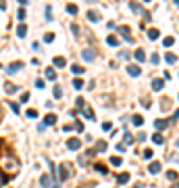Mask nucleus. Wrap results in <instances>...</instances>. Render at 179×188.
I'll list each match as a JSON object with an SVG mask.
<instances>
[{"instance_id": "f257e3e1", "label": "nucleus", "mask_w": 179, "mask_h": 188, "mask_svg": "<svg viewBox=\"0 0 179 188\" xmlns=\"http://www.w3.org/2000/svg\"><path fill=\"white\" fill-rule=\"evenodd\" d=\"M19 69H23V63H21V61H15V63H11V65H9L4 71H6L9 75H13V73H17Z\"/></svg>"}, {"instance_id": "f03ea898", "label": "nucleus", "mask_w": 179, "mask_h": 188, "mask_svg": "<svg viewBox=\"0 0 179 188\" xmlns=\"http://www.w3.org/2000/svg\"><path fill=\"white\" fill-rule=\"evenodd\" d=\"M67 149H69V151H79V149H81V140H79V138H69V140H67Z\"/></svg>"}, {"instance_id": "7ed1b4c3", "label": "nucleus", "mask_w": 179, "mask_h": 188, "mask_svg": "<svg viewBox=\"0 0 179 188\" xmlns=\"http://www.w3.org/2000/svg\"><path fill=\"white\" fill-rule=\"evenodd\" d=\"M81 59H84V61H88V63H92V61L96 59L94 50H84V52H81Z\"/></svg>"}, {"instance_id": "20e7f679", "label": "nucleus", "mask_w": 179, "mask_h": 188, "mask_svg": "<svg viewBox=\"0 0 179 188\" xmlns=\"http://www.w3.org/2000/svg\"><path fill=\"white\" fill-rule=\"evenodd\" d=\"M127 73H129L131 77H138V75L142 73V69H140L138 65H129V67H127Z\"/></svg>"}, {"instance_id": "39448f33", "label": "nucleus", "mask_w": 179, "mask_h": 188, "mask_svg": "<svg viewBox=\"0 0 179 188\" xmlns=\"http://www.w3.org/2000/svg\"><path fill=\"white\" fill-rule=\"evenodd\" d=\"M81 115H84L85 119H90V121H92V119H94V111H92V109H88V107H81Z\"/></svg>"}, {"instance_id": "423d86ee", "label": "nucleus", "mask_w": 179, "mask_h": 188, "mask_svg": "<svg viewBox=\"0 0 179 188\" xmlns=\"http://www.w3.org/2000/svg\"><path fill=\"white\" fill-rule=\"evenodd\" d=\"M148 171H150V174H158V171H160V161H152L150 167H148Z\"/></svg>"}, {"instance_id": "0eeeda50", "label": "nucleus", "mask_w": 179, "mask_h": 188, "mask_svg": "<svg viewBox=\"0 0 179 188\" xmlns=\"http://www.w3.org/2000/svg\"><path fill=\"white\" fill-rule=\"evenodd\" d=\"M17 90H19L17 84H4V92L6 94H13V92H17Z\"/></svg>"}, {"instance_id": "6e6552de", "label": "nucleus", "mask_w": 179, "mask_h": 188, "mask_svg": "<svg viewBox=\"0 0 179 188\" xmlns=\"http://www.w3.org/2000/svg\"><path fill=\"white\" fill-rule=\"evenodd\" d=\"M25 34H27V25L19 23V27H17V36H19V38H25Z\"/></svg>"}, {"instance_id": "1a4fd4ad", "label": "nucleus", "mask_w": 179, "mask_h": 188, "mask_svg": "<svg viewBox=\"0 0 179 188\" xmlns=\"http://www.w3.org/2000/svg\"><path fill=\"white\" fill-rule=\"evenodd\" d=\"M88 19H90L92 23H96V21H100V15L96 11H88Z\"/></svg>"}, {"instance_id": "9d476101", "label": "nucleus", "mask_w": 179, "mask_h": 188, "mask_svg": "<svg viewBox=\"0 0 179 188\" xmlns=\"http://www.w3.org/2000/svg\"><path fill=\"white\" fill-rule=\"evenodd\" d=\"M54 123H56V115H52V113H50V115H46V119H44V126H54Z\"/></svg>"}, {"instance_id": "9b49d317", "label": "nucleus", "mask_w": 179, "mask_h": 188, "mask_svg": "<svg viewBox=\"0 0 179 188\" xmlns=\"http://www.w3.org/2000/svg\"><path fill=\"white\" fill-rule=\"evenodd\" d=\"M133 57H135V61H138V63H144V61H146V55H144V50H138V52H133Z\"/></svg>"}, {"instance_id": "f8f14e48", "label": "nucleus", "mask_w": 179, "mask_h": 188, "mask_svg": "<svg viewBox=\"0 0 179 188\" xmlns=\"http://www.w3.org/2000/svg\"><path fill=\"white\" fill-rule=\"evenodd\" d=\"M67 178H69V167L60 165V180H67Z\"/></svg>"}, {"instance_id": "ddd939ff", "label": "nucleus", "mask_w": 179, "mask_h": 188, "mask_svg": "<svg viewBox=\"0 0 179 188\" xmlns=\"http://www.w3.org/2000/svg\"><path fill=\"white\" fill-rule=\"evenodd\" d=\"M154 126H156L158 130H163V128H167V126H169V121H167V119H156Z\"/></svg>"}, {"instance_id": "4468645a", "label": "nucleus", "mask_w": 179, "mask_h": 188, "mask_svg": "<svg viewBox=\"0 0 179 188\" xmlns=\"http://www.w3.org/2000/svg\"><path fill=\"white\" fill-rule=\"evenodd\" d=\"M104 151H106V142H98V144H96L94 155H96V153H104Z\"/></svg>"}, {"instance_id": "2eb2a0df", "label": "nucleus", "mask_w": 179, "mask_h": 188, "mask_svg": "<svg viewBox=\"0 0 179 188\" xmlns=\"http://www.w3.org/2000/svg\"><path fill=\"white\" fill-rule=\"evenodd\" d=\"M106 44H108V46H119V40H117L115 36H108V38H106Z\"/></svg>"}, {"instance_id": "dca6fc26", "label": "nucleus", "mask_w": 179, "mask_h": 188, "mask_svg": "<svg viewBox=\"0 0 179 188\" xmlns=\"http://www.w3.org/2000/svg\"><path fill=\"white\" fill-rule=\"evenodd\" d=\"M148 38H150V40H158V38H160V32H158V29H150V32H148Z\"/></svg>"}, {"instance_id": "f3484780", "label": "nucleus", "mask_w": 179, "mask_h": 188, "mask_svg": "<svg viewBox=\"0 0 179 188\" xmlns=\"http://www.w3.org/2000/svg\"><path fill=\"white\" fill-rule=\"evenodd\" d=\"M152 88H154V90H163V88H165V82H163V80H154V82H152Z\"/></svg>"}, {"instance_id": "a211bd4d", "label": "nucleus", "mask_w": 179, "mask_h": 188, "mask_svg": "<svg viewBox=\"0 0 179 188\" xmlns=\"http://www.w3.org/2000/svg\"><path fill=\"white\" fill-rule=\"evenodd\" d=\"M165 59H167V63H169V65L177 63V57H175V55H171V52H167V55H165Z\"/></svg>"}, {"instance_id": "6ab92c4d", "label": "nucleus", "mask_w": 179, "mask_h": 188, "mask_svg": "<svg viewBox=\"0 0 179 188\" xmlns=\"http://www.w3.org/2000/svg\"><path fill=\"white\" fill-rule=\"evenodd\" d=\"M54 65H56V67H65V65H67V61L63 59V57H56V59H54Z\"/></svg>"}, {"instance_id": "aec40b11", "label": "nucleus", "mask_w": 179, "mask_h": 188, "mask_svg": "<svg viewBox=\"0 0 179 188\" xmlns=\"http://www.w3.org/2000/svg\"><path fill=\"white\" fill-rule=\"evenodd\" d=\"M131 123H133V126H142V123H144V117H142V115H135V117L131 119Z\"/></svg>"}, {"instance_id": "412c9836", "label": "nucleus", "mask_w": 179, "mask_h": 188, "mask_svg": "<svg viewBox=\"0 0 179 188\" xmlns=\"http://www.w3.org/2000/svg\"><path fill=\"white\" fill-rule=\"evenodd\" d=\"M129 182V174H119V184H127Z\"/></svg>"}, {"instance_id": "4be33fe9", "label": "nucleus", "mask_w": 179, "mask_h": 188, "mask_svg": "<svg viewBox=\"0 0 179 188\" xmlns=\"http://www.w3.org/2000/svg\"><path fill=\"white\" fill-rule=\"evenodd\" d=\"M40 184H42L44 188H48V186H50V178H48V176H42V178H40Z\"/></svg>"}, {"instance_id": "5701e85b", "label": "nucleus", "mask_w": 179, "mask_h": 188, "mask_svg": "<svg viewBox=\"0 0 179 188\" xmlns=\"http://www.w3.org/2000/svg\"><path fill=\"white\" fill-rule=\"evenodd\" d=\"M152 142H154V144H163V142H165V138H163L160 134H154V136H152Z\"/></svg>"}, {"instance_id": "b1692460", "label": "nucleus", "mask_w": 179, "mask_h": 188, "mask_svg": "<svg viewBox=\"0 0 179 188\" xmlns=\"http://www.w3.org/2000/svg\"><path fill=\"white\" fill-rule=\"evenodd\" d=\"M71 71L75 73V75H81V73H84V67H79V65H73Z\"/></svg>"}, {"instance_id": "393cba45", "label": "nucleus", "mask_w": 179, "mask_h": 188, "mask_svg": "<svg viewBox=\"0 0 179 188\" xmlns=\"http://www.w3.org/2000/svg\"><path fill=\"white\" fill-rule=\"evenodd\" d=\"M73 88H75V90H81V88H84V82H81V80H73Z\"/></svg>"}, {"instance_id": "a878e982", "label": "nucleus", "mask_w": 179, "mask_h": 188, "mask_svg": "<svg viewBox=\"0 0 179 188\" xmlns=\"http://www.w3.org/2000/svg\"><path fill=\"white\" fill-rule=\"evenodd\" d=\"M46 77H48V80H52V82H54V80H56V73H54L52 69H46Z\"/></svg>"}, {"instance_id": "bb28decb", "label": "nucleus", "mask_w": 179, "mask_h": 188, "mask_svg": "<svg viewBox=\"0 0 179 188\" xmlns=\"http://www.w3.org/2000/svg\"><path fill=\"white\" fill-rule=\"evenodd\" d=\"M163 44H165V46H173V44H175V38H165Z\"/></svg>"}, {"instance_id": "cd10ccee", "label": "nucleus", "mask_w": 179, "mask_h": 188, "mask_svg": "<svg viewBox=\"0 0 179 188\" xmlns=\"http://www.w3.org/2000/svg\"><path fill=\"white\" fill-rule=\"evenodd\" d=\"M110 163L115 165V167H119V165L123 163V161H121V157H113V159H110Z\"/></svg>"}, {"instance_id": "c85d7f7f", "label": "nucleus", "mask_w": 179, "mask_h": 188, "mask_svg": "<svg viewBox=\"0 0 179 188\" xmlns=\"http://www.w3.org/2000/svg\"><path fill=\"white\" fill-rule=\"evenodd\" d=\"M67 13H69V15H75V13H77V6H75V4H69V6H67Z\"/></svg>"}, {"instance_id": "c756f323", "label": "nucleus", "mask_w": 179, "mask_h": 188, "mask_svg": "<svg viewBox=\"0 0 179 188\" xmlns=\"http://www.w3.org/2000/svg\"><path fill=\"white\" fill-rule=\"evenodd\" d=\"M25 115H27V117H31V119H34V117H38V111H36V109H29V111H27Z\"/></svg>"}, {"instance_id": "7c9ffc66", "label": "nucleus", "mask_w": 179, "mask_h": 188, "mask_svg": "<svg viewBox=\"0 0 179 188\" xmlns=\"http://www.w3.org/2000/svg\"><path fill=\"white\" fill-rule=\"evenodd\" d=\"M144 159H152V155H154V153H152V151H150V149H146V151H144Z\"/></svg>"}, {"instance_id": "2f4dec72", "label": "nucleus", "mask_w": 179, "mask_h": 188, "mask_svg": "<svg viewBox=\"0 0 179 188\" xmlns=\"http://www.w3.org/2000/svg\"><path fill=\"white\" fill-rule=\"evenodd\" d=\"M96 169H98V174H106V171H108L104 165H96Z\"/></svg>"}, {"instance_id": "473e14b6", "label": "nucleus", "mask_w": 179, "mask_h": 188, "mask_svg": "<svg viewBox=\"0 0 179 188\" xmlns=\"http://www.w3.org/2000/svg\"><path fill=\"white\" fill-rule=\"evenodd\" d=\"M52 9H50V6H46V21H52Z\"/></svg>"}, {"instance_id": "72a5a7b5", "label": "nucleus", "mask_w": 179, "mask_h": 188, "mask_svg": "<svg viewBox=\"0 0 179 188\" xmlns=\"http://www.w3.org/2000/svg\"><path fill=\"white\" fill-rule=\"evenodd\" d=\"M19 21H21V23L25 21V9H19Z\"/></svg>"}, {"instance_id": "f704fd0d", "label": "nucleus", "mask_w": 179, "mask_h": 188, "mask_svg": "<svg viewBox=\"0 0 179 188\" xmlns=\"http://www.w3.org/2000/svg\"><path fill=\"white\" fill-rule=\"evenodd\" d=\"M54 96H56V98H60V96H63V90H60L59 86H54Z\"/></svg>"}, {"instance_id": "c9c22d12", "label": "nucleus", "mask_w": 179, "mask_h": 188, "mask_svg": "<svg viewBox=\"0 0 179 188\" xmlns=\"http://www.w3.org/2000/svg\"><path fill=\"white\" fill-rule=\"evenodd\" d=\"M150 61H152V65H158V61H160V57H158V55H152V57H150Z\"/></svg>"}, {"instance_id": "e433bc0d", "label": "nucleus", "mask_w": 179, "mask_h": 188, "mask_svg": "<svg viewBox=\"0 0 179 188\" xmlns=\"http://www.w3.org/2000/svg\"><path fill=\"white\" fill-rule=\"evenodd\" d=\"M54 40V34H46L44 36V42H52Z\"/></svg>"}, {"instance_id": "4c0bfd02", "label": "nucleus", "mask_w": 179, "mask_h": 188, "mask_svg": "<svg viewBox=\"0 0 179 188\" xmlns=\"http://www.w3.org/2000/svg\"><path fill=\"white\" fill-rule=\"evenodd\" d=\"M36 86H38V90H42V88H44V80H38Z\"/></svg>"}, {"instance_id": "58836bf2", "label": "nucleus", "mask_w": 179, "mask_h": 188, "mask_svg": "<svg viewBox=\"0 0 179 188\" xmlns=\"http://www.w3.org/2000/svg\"><path fill=\"white\" fill-rule=\"evenodd\" d=\"M11 109L15 111V113H19V105H17V103H11Z\"/></svg>"}, {"instance_id": "ea45409f", "label": "nucleus", "mask_w": 179, "mask_h": 188, "mask_svg": "<svg viewBox=\"0 0 179 188\" xmlns=\"http://www.w3.org/2000/svg\"><path fill=\"white\" fill-rule=\"evenodd\" d=\"M110 128H113V126H110L108 121H106V123H102V130H104V132H108V130H110Z\"/></svg>"}, {"instance_id": "a19ab883", "label": "nucleus", "mask_w": 179, "mask_h": 188, "mask_svg": "<svg viewBox=\"0 0 179 188\" xmlns=\"http://www.w3.org/2000/svg\"><path fill=\"white\" fill-rule=\"evenodd\" d=\"M4 182H6V176H4V174H2V171H0V186H2V184H4Z\"/></svg>"}, {"instance_id": "79ce46f5", "label": "nucleus", "mask_w": 179, "mask_h": 188, "mask_svg": "<svg viewBox=\"0 0 179 188\" xmlns=\"http://www.w3.org/2000/svg\"><path fill=\"white\" fill-rule=\"evenodd\" d=\"M71 32H73V34H79V27H77V25L73 23V25H71Z\"/></svg>"}, {"instance_id": "37998d69", "label": "nucleus", "mask_w": 179, "mask_h": 188, "mask_svg": "<svg viewBox=\"0 0 179 188\" xmlns=\"http://www.w3.org/2000/svg\"><path fill=\"white\" fill-rule=\"evenodd\" d=\"M169 180H177V174H175V171H169Z\"/></svg>"}, {"instance_id": "c03bdc74", "label": "nucleus", "mask_w": 179, "mask_h": 188, "mask_svg": "<svg viewBox=\"0 0 179 188\" xmlns=\"http://www.w3.org/2000/svg\"><path fill=\"white\" fill-rule=\"evenodd\" d=\"M4 9H6V4H4V2H0V11H4Z\"/></svg>"}, {"instance_id": "a18cd8bd", "label": "nucleus", "mask_w": 179, "mask_h": 188, "mask_svg": "<svg viewBox=\"0 0 179 188\" xmlns=\"http://www.w3.org/2000/svg\"><path fill=\"white\" fill-rule=\"evenodd\" d=\"M0 67H2V65H0Z\"/></svg>"}]
</instances>
